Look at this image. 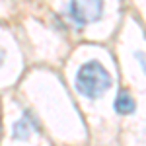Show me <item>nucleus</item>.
<instances>
[{"mask_svg": "<svg viewBox=\"0 0 146 146\" xmlns=\"http://www.w3.org/2000/svg\"><path fill=\"white\" fill-rule=\"evenodd\" d=\"M109 86H111V76L105 70V66L100 64L98 60H90L80 66L78 76H76V88L80 94L96 100L103 92L109 90Z\"/></svg>", "mask_w": 146, "mask_h": 146, "instance_id": "f257e3e1", "label": "nucleus"}, {"mask_svg": "<svg viewBox=\"0 0 146 146\" xmlns=\"http://www.w3.org/2000/svg\"><path fill=\"white\" fill-rule=\"evenodd\" d=\"M70 14L78 23L98 22L103 14V4L100 0H76L70 4Z\"/></svg>", "mask_w": 146, "mask_h": 146, "instance_id": "f03ea898", "label": "nucleus"}, {"mask_svg": "<svg viewBox=\"0 0 146 146\" xmlns=\"http://www.w3.org/2000/svg\"><path fill=\"white\" fill-rule=\"evenodd\" d=\"M136 107L135 100H133V96L129 94L127 90H121L117 94V98H115V111L121 113V115H129V113H133Z\"/></svg>", "mask_w": 146, "mask_h": 146, "instance_id": "7ed1b4c3", "label": "nucleus"}]
</instances>
